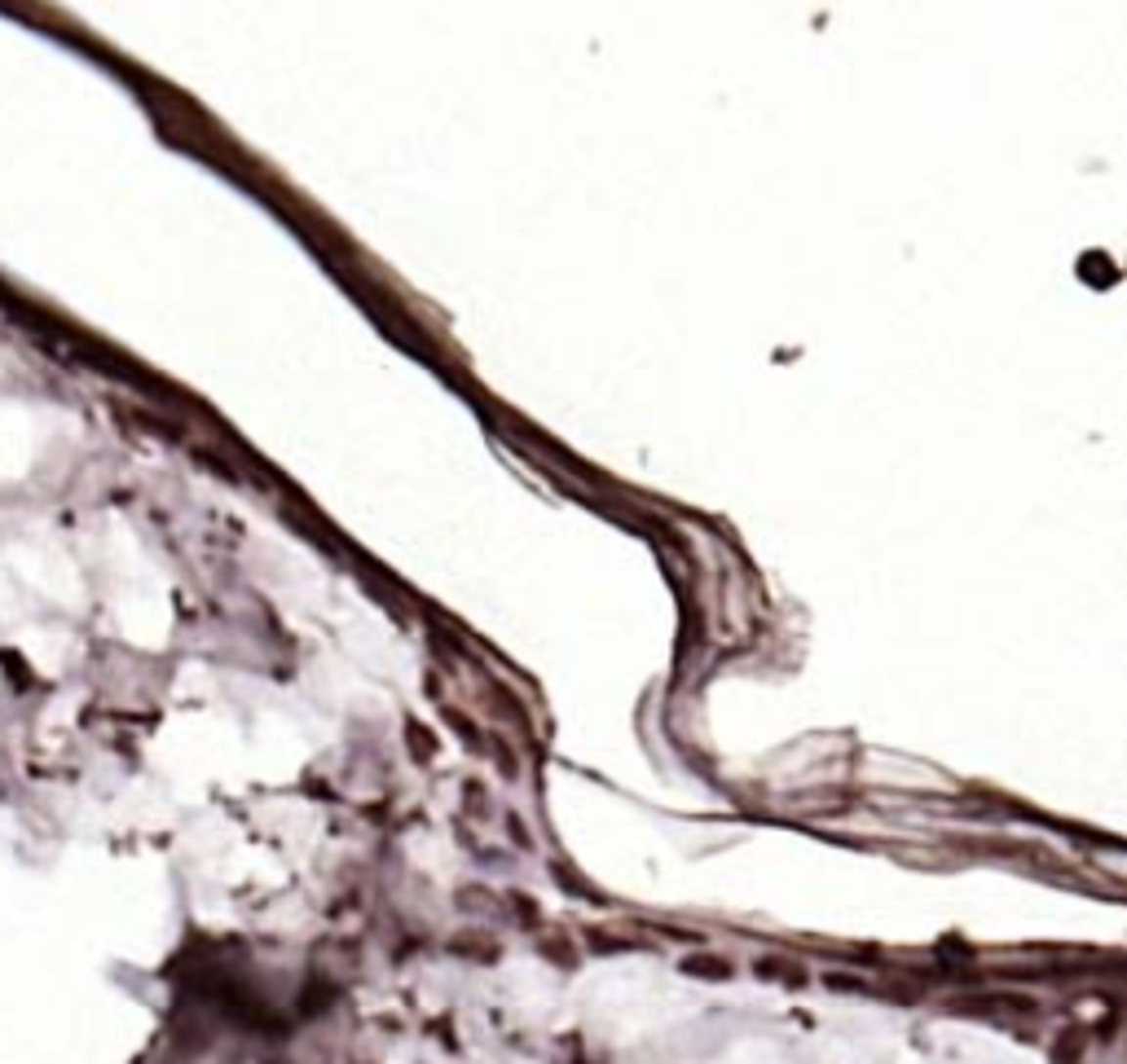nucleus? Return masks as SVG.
<instances>
[{"label": "nucleus", "instance_id": "nucleus-1", "mask_svg": "<svg viewBox=\"0 0 1127 1064\" xmlns=\"http://www.w3.org/2000/svg\"><path fill=\"white\" fill-rule=\"evenodd\" d=\"M1083 1046H1088V1034H1083V1029H1070L1062 1043H1053V1060H1057V1064H1079V1060H1083Z\"/></svg>", "mask_w": 1127, "mask_h": 1064}]
</instances>
